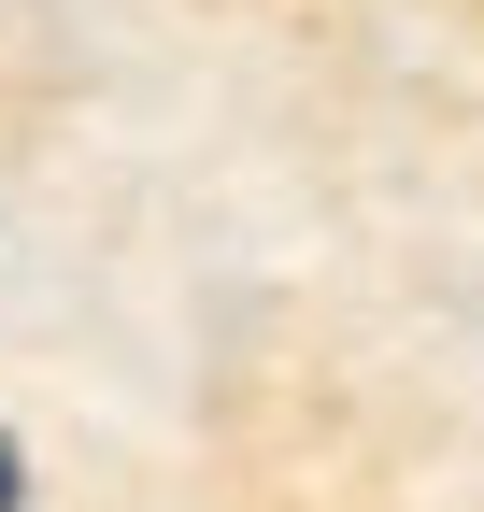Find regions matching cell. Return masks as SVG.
Here are the masks:
<instances>
[{
  "mask_svg": "<svg viewBox=\"0 0 484 512\" xmlns=\"http://www.w3.org/2000/svg\"><path fill=\"white\" fill-rule=\"evenodd\" d=\"M15 498H29V456H15V441H0V512H15Z\"/></svg>",
  "mask_w": 484,
  "mask_h": 512,
  "instance_id": "cell-1",
  "label": "cell"
}]
</instances>
